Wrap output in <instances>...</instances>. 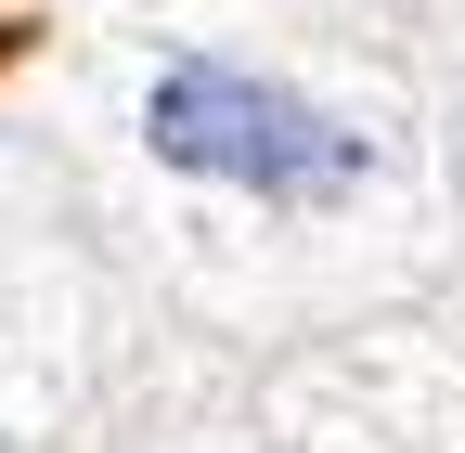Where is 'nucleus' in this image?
I'll use <instances>...</instances> for the list:
<instances>
[{
  "instance_id": "obj_1",
  "label": "nucleus",
  "mask_w": 465,
  "mask_h": 453,
  "mask_svg": "<svg viewBox=\"0 0 465 453\" xmlns=\"http://www.w3.org/2000/svg\"><path fill=\"white\" fill-rule=\"evenodd\" d=\"M130 143L182 195H220L246 220H284V234H349L401 182L388 117L323 104L311 78L246 65V52H155L143 91H130Z\"/></svg>"
},
{
  "instance_id": "obj_2",
  "label": "nucleus",
  "mask_w": 465,
  "mask_h": 453,
  "mask_svg": "<svg viewBox=\"0 0 465 453\" xmlns=\"http://www.w3.org/2000/svg\"><path fill=\"white\" fill-rule=\"evenodd\" d=\"M143 453H232V440H143Z\"/></svg>"
}]
</instances>
